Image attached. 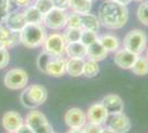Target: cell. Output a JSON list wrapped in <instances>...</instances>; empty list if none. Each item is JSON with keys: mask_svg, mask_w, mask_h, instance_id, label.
Instances as JSON below:
<instances>
[{"mask_svg": "<svg viewBox=\"0 0 148 133\" xmlns=\"http://www.w3.org/2000/svg\"><path fill=\"white\" fill-rule=\"evenodd\" d=\"M99 20L108 29H121L128 20V10L115 0H106L99 7Z\"/></svg>", "mask_w": 148, "mask_h": 133, "instance_id": "cell-1", "label": "cell"}, {"mask_svg": "<svg viewBox=\"0 0 148 133\" xmlns=\"http://www.w3.org/2000/svg\"><path fill=\"white\" fill-rule=\"evenodd\" d=\"M47 32L41 23H27L20 31V42L27 48H38L43 45Z\"/></svg>", "mask_w": 148, "mask_h": 133, "instance_id": "cell-2", "label": "cell"}, {"mask_svg": "<svg viewBox=\"0 0 148 133\" xmlns=\"http://www.w3.org/2000/svg\"><path fill=\"white\" fill-rule=\"evenodd\" d=\"M48 98V91L43 85L32 84L23 89L20 94L21 104L28 109H37L39 105L43 104Z\"/></svg>", "mask_w": 148, "mask_h": 133, "instance_id": "cell-3", "label": "cell"}, {"mask_svg": "<svg viewBox=\"0 0 148 133\" xmlns=\"http://www.w3.org/2000/svg\"><path fill=\"white\" fill-rule=\"evenodd\" d=\"M123 45L125 49L132 51L137 56H140L147 45V34L139 29L132 30L125 36Z\"/></svg>", "mask_w": 148, "mask_h": 133, "instance_id": "cell-4", "label": "cell"}, {"mask_svg": "<svg viewBox=\"0 0 148 133\" xmlns=\"http://www.w3.org/2000/svg\"><path fill=\"white\" fill-rule=\"evenodd\" d=\"M25 124L29 125L34 133H53V127L47 116L36 109H32V111L27 114Z\"/></svg>", "mask_w": 148, "mask_h": 133, "instance_id": "cell-5", "label": "cell"}, {"mask_svg": "<svg viewBox=\"0 0 148 133\" xmlns=\"http://www.w3.org/2000/svg\"><path fill=\"white\" fill-rule=\"evenodd\" d=\"M66 40L61 33H52L48 36L43 43V49L47 53L53 57H62L65 52L66 48Z\"/></svg>", "mask_w": 148, "mask_h": 133, "instance_id": "cell-6", "label": "cell"}, {"mask_svg": "<svg viewBox=\"0 0 148 133\" xmlns=\"http://www.w3.org/2000/svg\"><path fill=\"white\" fill-rule=\"evenodd\" d=\"M68 13L63 9L53 8L49 12L43 14L42 23L52 30H61L66 25Z\"/></svg>", "mask_w": 148, "mask_h": 133, "instance_id": "cell-7", "label": "cell"}, {"mask_svg": "<svg viewBox=\"0 0 148 133\" xmlns=\"http://www.w3.org/2000/svg\"><path fill=\"white\" fill-rule=\"evenodd\" d=\"M28 74L23 69H11L5 76L3 82L8 89L10 90H20L25 89L28 84Z\"/></svg>", "mask_w": 148, "mask_h": 133, "instance_id": "cell-8", "label": "cell"}, {"mask_svg": "<svg viewBox=\"0 0 148 133\" xmlns=\"http://www.w3.org/2000/svg\"><path fill=\"white\" fill-rule=\"evenodd\" d=\"M132 123L130 118L124 112L110 115L107 119V127L115 133H127L130 130Z\"/></svg>", "mask_w": 148, "mask_h": 133, "instance_id": "cell-9", "label": "cell"}, {"mask_svg": "<svg viewBox=\"0 0 148 133\" xmlns=\"http://www.w3.org/2000/svg\"><path fill=\"white\" fill-rule=\"evenodd\" d=\"M64 121L70 129H83L87 122L86 113L79 108H72L66 111Z\"/></svg>", "mask_w": 148, "mask_h": 133, "instance_id": "cell-10", "label": "cell"}, {"mask_svg": "<svg viewBox=\"0 0 148 133\" xmlns=\"http://www.w3.org/2000/svg\"><path fill=\"white\" fill-rule=\"evenodd\" d=\"M108 116H110V114L101 102L92 104L86 112V118L88 122L97 123V124H102V125L107 122Z\"/></svg>", "mask_w": 148, "mask_h": 133, "instance_id": "cell-11", "label": "cell"}, {"mask_svg": "<svg viewBox=\"0 0 148 133\" xmlns=\"http://www.w3.org/2000/svg\"><path fill=\"white\" fill-rule=\"evenodd\" d=\"M138 58L137 54L133 53L127 49H118L114 54V62L121 69H132V67L135 63L136 59Z\"/></svg>", "mask_w": 148, "mask_h": 133, "instance_id": "cell-12", "label": "cell"}, {"mask_svg": "<svg viewBox=\"0 0 148 133\" xmlns=\"http://www.w3.org/2000/svg\"><path fill=\"white\" fill-rule=\"evenodd\" d=\"M1 124L7 132H16L21 125L25 124L22 116L16 111H8L1 119Z\"/></svg>", "mask_w": 148, "mask_h": 133, "instance_id": "cell-13", "label": "cell"}, {"mask_svg": "<svg viewBox=\"0 0 148 133\" xmlns=\"http://www.w3.org/2000/svg\"><path fill=\"white\" fill-rule=\"evenodd\" d=\"M101 103L105 107L110 115L122 113L124 111V102L117 94H107L102 99Z\"/></svg>", "mask_w": 148, "mask_h": 133, "instance_id": "cell-14", "label": "cell"}, {"mask_svg": "<svg viewBox=\"0 0 148 133\" xmlns=\"http://www.w3.org/2000/svg\"><path fill=\"white\" fill-rule=\"evenodd\" d=\"M45 73L52 76H62L66 73V60L63 57H52L47 65Z\"/></svg>", "mask_w": 148, "mask_h": 133, "instance_id": "cell-15", "label": "cell"}, {"mask_svg": "<svg viewBox=\"0 0 148 133\" xmlns=\"http://www.w3.org/2000/svg\"><path fill=\"white\" fill-rule=\"evenodd\" d=\"M5 22H6L8 29L10 31H14V32H20L25 28V25H27V21L25 19L23 12L9 13Z\"/></svg>", "mask_w": 148, "mask_h": 133, "instance_id": "cell-16", "label": "cell"}, {"mask_svg": "<svg viewBox=\"0 0 148 133\" xmlns=\"http://www.w3.org/2000/svg\"><path fill=\"white\" fill-rule=\"evenodd\" d=\"M107 54H108V51L102 45V43L99 42V40L95 41L94 43L87 45L86 57L88 59H91V60L99 62V61L104 60L105 58L107 57Z\"/></svg>", "mask_w": 148, "mask_h": 133, "instance_id": "cell-17", "label": "cell"}, {"mask_svg": "<svg viewBox=\"0 0 148 133\" xmlns=\"http://www.w3.org/2000/svg\"><path fill=\"white\" fill-rule=\"evenodd\" d=\"M85 61L82 58H70L66 60V73L71 76H80L83 74Z\"/></svg>", "mask_w": 148, "mask_h": 133, "instance_id": "cell-18", "label": "cell"}, {"mask_svg": "<svg viewBox=\"0 0 148 133\" xmlns=\"http://www.w3.org/2000/svg\"><path fill=\"white\" fill-rule=\"evenodd\" d=\"M87 47L81 41L76 42H69L65 48V53L69 58H83L86 57Z\"/></svg>", "mask_w": 148, "mask_h": 133, "instance_id": "cell-19", "label": "cell"}, {"mask_svg": "<svg viewBox=\"0 0 148 133\" xmlns=\"http://www.w3.org/2000/svg\"><path fill=\"white\" fill-rule=\"evenodd\" d=\"M69 8L73 10V12L79 14H85L91 11L92 1L91 0H70Z\"/></svg>", "mask_w": 148, "mask_h": 133, "instance_id": "cell-20", "label": "cell"}, {"mask_svg": "<svg viewBox=\"0 0 148 133\" xmlns=\"http://www.w3.org/2000/svg\"><path fill=\"white\" fill-rule=\"evenodd\" d=\"M81 16H82V29L95 32L99 30L101 22L96 16H94L92 13H85Z\"/></svg>", "mask_w": 148, "mask_h": 133, "instance_id": "cell-21", "label": "cell"}, {"mask_svg": "<svg viewBox=\"0 0 148 133\" xmlns=\"http://www.w3.org/2000/svg\"><path fill=\"white\" fill-rule=\"evenodd\" d=\"M23 16L27 23H42L43 20V13L36 6L28 7L27 10L23 12Z\"/></svg>", "mask_w": 148, "mask_h": 133, "instance_id": "cell-22", "label": "cell"}, {"mask_svg": "<svg viewBox=\"0 0 148 133\" xmlns=\"http://www.w3.org/2000/svg\"><path fill=\"white\" fill-rule=\"evenodd\" d=\"M99 41L108 52H116L119 48V41L117 37L113 34H103L99 38Z\"/></svg>", "mask_w": 148, "mask_h": 133, "instance_id": "cell-23", "label": "cell"}, {"mask_svg": "<svg viewBox=\"0 0 148 133\" xmlns=\"http://www.w3.org/2000/svg\"><path fill=\"white\" fill-rule=\"evenodd\" d=\"M132 72L136 76H147L148 74V59L143 56H138L135 63L132 67Z\"/></svg>", "mask_w": 148, "mask_h": 133, "instance_id": "cell-24", "label": "cell"}, {"mask_svg": "<svg viewBox=\"0 0 148 133\" xmlns=\"http://www.w3.org/2000/svg\"><path fill=\"white\" fill-rule=\"evenodd\" d=\"M99 65L97 61H94L88 59L84 63V70H83V74L86 78H94L99 74Z\"/></svg>", "mask_w": 148, "mask_h": 133, "instance_id": "cell-25", "label": "cell"}, {"mask_svg": "<svg viewBox=\"0 0 148 133\" xmlns=\"http://www.w3.org/2000/svg\"><path fill=\"white\" fill-rule=\"evenodd\" d=\"M82 30L81 28H70L68 27L64 31V38L66 40V42H76V41H80L81 36H82Z\"/></svg>", "mask_w": 148, "mask_h": 133, "instance_id": "cell-26", "label": "cell"}, {"mask_svg": "<svg viewBox=\"0 0 148 133\" xmlns=\"http://www.w3.org/2000/svg\"><path fill=\"white\" fill-rule=\"evenodd\" d=\"M99 40V37L95 31H91V30H82V36H81V42L85 45H90V44L94 43L95 41Z\"/></svg>", "mask_w": 148, "mask_h": 133, "instance_id": "cell-27", "label": "cell"}, {"mask_svg": "<svg viewBox=\"0 0 148 133\" xmlns=\"http://www.w3.org/2000/svg\"><path fill=\"white\" fill-rule=\"evenodd\" d=\"M137 18L143 25H148V1L142 2L137 9Z\"/></svg>", "mask_w": 148, "mask_h": 133, "instance_id": "cell-28", "label": "cell"}, {"mask_svg": "<svg viewBox=\"0 0 148 133\" xmlns=\"http://www.w3.org/2000/svg\"><path fill=\"white\" fill-rule=\"evenodd\" d=\"M66 27H70V28H81L82 29V16L76 12L68 14Z\"/></svg>", "mask_w": 148, "mask_h": 133, "instance_id": "cell-29", "label": "cell"}, {"mask_svg": "<svg viewBox=\"0 0 148 133\" xmlns=\"http://www.w3.org/2000/svg\"><path fill=\"white\" fill-rule=\"evenodd\" d=\"M53 57V56H51L49 53H47L45 51H43L39 57H38V60H37V65L39 70L41 71V72H43L45 73V70H47V65L49 63L50 59Z\"/></svg>", "mask_w": 148, "mask_h": 133, "instance_id": "cell-30", "label": "cell"}, {"mask_svg": "<svg viewBox=\"0 0 148 133\" xmlns=\"http://www.w3.org/2000/svg\"><path fill=\"white\" fill-rule=\"evenodd\" d=\"M34 6L37 7L38 9L43 13V14L49 12L51 9L54 8V5H53L52 0H37L36 3H34Z\"/></svg>", "mask_w": 148, "mask_h": 133, "instance_id": "cell-31", "label": "cell"}, {"mask_svg": "<svg viewBox=\"0 0 148 133\" xmlns=\"http://www.w3.org/2000/svg\"><path fill=\"white\" fill-rule=\"evenodd\" d=\"M9 2L10 0H0V23L5 22L9 14Z\"/></svg>", "mask_w": 148, "mask_h": 133, "instance_id": "cell-32", "label": "cell"}, {"mask_svg": "<svg viewBox=\"0 0 148 133\" xmlns=\"http://www.w3.org/2000/svg\"><path fill=\"white\" fill-rule=\"evenodd\" d=\"M103 125L102 124H97V123H93V122H88L83 127V131L84 133H102L103 131Z\"/></svg>", "mask_w": 148, "mask_h": 133, "instance_id": "cell-33", "label": "cell"}, {"mask_svg": "<svg viewBox=\"0 0 148 133\" xmlns=\"http://www.w3.org/2000/svg\"><path fill=\"white\" fill-rule=\"evenodd\" d=\"M10 61V54L6 48H0V69L6 68Z\"/></svg>", "mask_w": 148, "mask_h": 133, "instance_id": "cell-34", "label": "cell"}, {"mask_svg": "<svg viewBox=\"0 0 148 133\" xmlns=\"http://www.w3.org/2000/svg\"><path fill=\"white\" fill-rule=\"evenodd\" d=\"M54 8H59V9H63V10H66L69 8V3H70V0H52Z\"/></svg>", "mask_w": 148, "mask_h": 133, "instance_id": "cell-35", "label": "cell"}, {"mask_svg": "<svg viewBox=\"0 0 148 133\" xmlns=\"http://www.w3.org/2000/svg\"><path fill=\"white\" fill-rule=\"evenodd\" d=\"M14 133H34V132L32 131V129H31L29 125H27V124L25 123L23 125H21V127H19Z\"/></svg>", "mask_w": 148, "mask_h": 133, "instance_id": "cell-36", "label": "cell"}, {"mask_svg": "<svg viewBox=\"0 0 148 133\" xmlns=\"http://www.w3.org/2000/svg\"><path fill=\"white\" fill-rule=\"evenodd\" d=\"M19 7H28L31 0H14Z\"/></svg>", "mask_w": 148, "mask_h": 133, "instance_id": "cell-37", "label": "cell"}, {"mask_svg": "<svg viewBox=\"0 0 148 133\" xmlns=\"http://www.w3.org/2000/svg\"><path fill=\"white\" fill-rule=\"evenodd\" d=\"M66 133H84L83 129H70Z\"/></svg>", "mask_w": 148, "mask_h": 133, "instance_id": "cell-38", "label": "cell"}, {"mask_svg": "<svg viewBox=\"0 0 148 133\" xmlns=\"http://www.w3.org/2000/svg\"><path fill=\"white\" fill-rule=\"evenodd\" d=\"M115 1L118 2V3H121V5H124V6H126V5H128V3L132 2V0H115Z\"/></svg>", "mask_w": 148, "mask_h": 133, "instance_id": "cell-39", "label": "cell"}, {"mask_svg": "<svg viewBox=\"0 0 148 133\" xmlns=\"http://www.w3.org/2000/svg\"><path fill=\"white\" fill-rule=\"evenodd\" d=\"M102 133H115V132H114V131H112L111 129H108V127H105V129H103Z\"/></svg>", "mask_w": 148, "mask_h": 133, "instance_id": "cell-40", "label": "cell"}, {"mask_svg": "<svg viewBox=\"0 0 148 133\" xmlns=\"http://www.w3.org/2000/svg\"><path fill=\"white\" fill-rule=\"evenodd\" d=\"M146 58L148 59V48H147V52H146Z\"/></svg>", "mask_w": 148, "mask_h": 133, "instance_id": "cell-41", "label": "cell"}, {"mask_svg": "<svg viewBox=\"0 0 148 133\" xmlns=\"http://www.w3.org/2000/svg\"><path fill=\"white\" fill-rule=\"evenodd\" d=\"M136 1H144V0H136Z\"/></svg>", "mask_w": 148, "mask_h": 133, "instance_id": "cell-42", "label": "cell"}, {"mask_svg": "<svg viewBox=\"0 0 148 133\" xmlns=\"http://www.w3.org/2000/svg\"><path fill=\"white\" fill-rule=\"evenodd\" d=\"M7 133H14V132H7Z\"/></svg>", "mask_w": 148, "mask_h": 133, "instance_id": "cell-43", "label": "cell"}, {"mask_svg": "<svg viewBox=\"0 0 148 133\" xmlns=\"http://www.w3.org/2000/svg\"><path fill=\"white\" fill-rule=\"evenodd\" d=\"M91 1H94V0H91Z\"/></svg>", "mask_w": 148, "mask_h": 133, "instance_id": "cell-44", "label": "cell"}, {"mask_svg": "<svg viewBox=\"0 0 148 133\" xmlns=\"http://www.w3.org/2000/svg\"><path fill=\"white\" fill-rule=\"evenodd\" d=\"M53 133H54V132H53Z\"/></svg>", "mask_w": 148, "mask_h": 133, "instance_id": "cell-45", "label": "cell"}]
</instances>
